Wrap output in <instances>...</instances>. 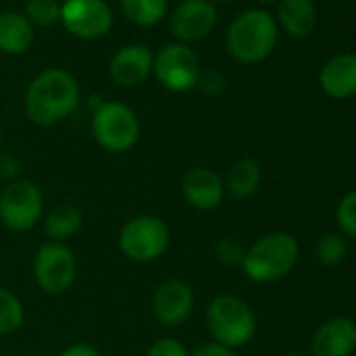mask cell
<instances>
[{
    "label": "cell",
    "instance_id": "836d02e7",
    "mask_svg": "<svg viewBox=\"0 0 356 356\" xmlns=\"http://www.w3.org/2000/svg\"><path fill=\"white\" fill-rule=\"evenodd\" d=\"M287 356H302V354H287Z\"/></svg>",
    "mask_w": 356,
    "mask_h": 356
},
{
    "label": "cell",
    "instance_id": "4dcf8cb0",
    "mask_svg": "<svg viewBox=\"0 0 356 356\" xmlns=\"http://www.w3.org/2000/svg\"><path fill=\"white\" fill-rule=\"evenodd\" d=\"M19 170V161L11 155H3L0 157V176H7V178H13Z\"/></svg>",
    "mask_w": 356,
    "mask_h": 356
},
{
    "label": "cell",
    "instance_id": "f1b7e54d",
    "mask_svg": "<svg viewBox=\"0 0 356 356\" xmlns=\"http://www.w3.org/2000/svg\"><path fill=\"white\" fill-rule=\"evenodd\" d=\"M193 356H237L231 348H225V346H220V343H206V346H202Z\"/></svg>",
    "mask_w": 356,
    "mask_h": 356
},
{
    "label": "cell",
    "instance_id": "4316f807",
    "mask_svg": "<svg viewBox=\"0 0 356 356\" xmlns=\"http://www.w3.org/2000/svg\"><path fill=\"white\" fill-rule=\"evenodd\" d=\"M147 356H189V352L185 350V346L176 339H157L149 350H147Z\"/></svg>",
    "mask_w": 356,
    "mask_h": 356
},
{
    "label": "cell",
    "instance_id": "603a6c76",
    "mask_svg": "<svg viewBox=\"0 0 356 356\" xmlns=\"http://www.w3.org/2000/svg\"><path fill=\"white\" fill-rule=\"evenodd\" d=\"M348 256V243L341 233H325L316 243V258L325 266H337Z\"/></svg>",
    "mask_w": 356,
    "mask_h": 356
},
{
    "label": "cell",
    "instance_id": "83f0119b",
    "mask_svg": "<svg viewBox=\"0 0 356 356\" xmlns=\"http://www.w3.org/2000/svg\"><path fill=\"white\" fill-rule=\"evenodd\" d=\"M197 84L202 86L204 92L216 95V92H220V90L225 88V78H222V74H218V72H204V74H200Z\"/></svg>",
    "mask_w": 356,
    "mask_h": 356
},
{
    "label": "cell",
    "instance_id": "f546056e",
    "mask_svg": "<svg viewBox=\"0 0 356 356\" xmlns=\"http://www.w3.org/2000/svg\"><path fill=\"white\" fill-rule=\"evenodd\" d=\"M61 356H101V352L88 343H74V346L65 348Z\"/></svg>",
    "mask_w": 356,
    "mask_h": 356
},
{
    "label": "cell",
    "instance_id": "9c48e42d",
    "mask_svg": "<svg viewBox=\"0 0 356 356\" xmlns=\"http://www.w3.org/2000/svg\"><path fill=\"white\" fill-rule=\"evenodd\" d=\"M34 277L40 289L51 296H59L67 291L76 279L74 252L57 241L44 243L34 260Z\"/></svg>",
    "mask_w": 356,
    "mask_h": 356
},
{
    "label": "cell",
    "instance_id": "d4e9b609",
    "mask_svg": "<svg viewBox=\"0 0 356 356\" xmlns=\"http://www.w3.org/2000/svg\"><path fill=\"white\" fill-rule=\"evenodd\" d=\"M335 218H337V227L341 235L356 239V191L341 197V202L337 204Z\"/></svg>",
    "mask_w": 356,
    "mask_h": 356
},
{
    "label": "cell",
    "instance_id": "e0dca14e",
    "mask_svg": "<svg viewBox=\"0 0 356 356\" xmlns=\"http://www.w3.org/2000/svg\"><path fill=\"white\" fill-rule=\"evenodd\" d=\"M279 24L293 38L310 36L316 26L312 0H279Z\"/></svg>",
    "mask_w": 356,
    "mask_h": 356
},
{
    "label": "cell",
    "instance_id": "7a4b0ae2",
    "mask_svg": "<svg viewBox=\"0 0 356 356\" xmlns=\"http://www.w3.org/2000/svg\"><path fill=\"white\" fill-rule=\"evenodd\" d=\"M277 44V22L270 13L250 9L241 13L227 32L229 53L245 65L264 61Z\"/></svg>",
    "mask_w": 356,
    "mask_h": 356
},
{
    "label": "cell",
    "instance_id": "30bf717a",
    "mask_svg": "<svg viewBox=\"0 0 356 356\" xmlns=\"http://www.w3.org/2000/svg\"><path fill=\"white\" fill-rule=\"evenodd\" d=\"M61 22L76 38L97 40L111 30L113 15L105 0H67L61 7Z\"/></svg>",
    "mask_w": 356,
    "mask_h": 356
},
{
    "label": "cell",
    "instance_id": "8992f818",
    "mask_svg": "<svg viewBox=\"0 0 356 356\" xmlns=\"http://www.w3.org/2000/svg\"><path fill=\"white\" fill-rule=\"evenodd\" d=\"M170 245V231L163 220L155 216L130 218L120 233V250L134 262H153L165 254Z\"/></svg>",
    "mask_w": 356,
    "mask_h": 356
},
{
    "label": "cell",
    "instance_id": "6da1fadb",
    "mask_svg": "<svg viewBox=\"0 0 356 356\" xmlns=\"http://www.w3.org/2000/svg\"><path fill=\"white\" fill-rule=\"evenodd\" d=\"M80 99L74 76L65 70H47L36 76L26 95L28 118L38 126H53L67 118Z\"/></svg>",
    "mask_w": 356,
    "mask_h": 356
},
{
    "label": "cell",
    "instance_id": "5bb4252c",
    "mask_svg": "<svg viewBox=\"0 0 356 356\" xmlns=\"http://www.w3.org/2000/svg\"><path fill=\"white\" fill-rule=\"evenodd\" d=\"M312 356H350L356 348V325L346 316L325 321L312 337Z\"/></svg>",
    "mask_w": 356,
    "mask_h": 356
},
{
    "label": "cell",
    "instance_id": "9a60e30c",
    "mask_svg": "<svg viewBox=\"0 0 356 356\" xmlns=\"http://www.w3.org/2000/svg\"><path fill=\"white\" fill-rule=\"evenodd\" d=\"M109 72H111L113 82L120 86L130 88V86L143 84L153 72V55L147 47H140V44L124 47L113 55Z\"/></svg>",
    "mask_w": 356,
    "mask_h": 356
},
{
    "label": "cell",
    "instance_id": "484cf974",
    "mask_svg": "<svg viewBox=\"0 0 356 356\" xmlns=\"http://www.w3.org/2000/svg\"><path fill=\"white\" fill-rule=\"evenodd\" d=\"M216 256H218V260H220L225 266H237V264H243L245 250H243V245H241L237 239L225 237V239H220V243L216 245Z\"/></svg>",
    "mask_w": 356,
    "mask_h": 356
},
{
    "label": "cell",
    "instance_id": "8fae6325",
    "mask_svg": "<svg viewBox=\"0 0 356 356\" xmlns=\"http://www.w3.org/2000/svg\"><path fill=\"white\" fill-rule=\"evenodd\" d=\"M218 13L210 0H185L170 17L172 34L183 42L206 38L216 26Z\"/></svg>",
    "mask_w": 356,
    "mask_h": 356
},
{
    "label": "cell",
    "instance_id": "ac0fdd59",
    "mask_svg": "<svg viewBox=\"0 0 356 356\" xmlns=\"http://www.w3.org/2000/svg\"><path fill=\"white\" fill-rule=\"evenodd\" d=\"M34 42L32 24L19 13H0V51L9 55L26 53Z\"/></svg>",
    "mask_w": 356,
    "mask_h": 356
},
{
    "label": "cell",
    "instance_id": "7402d4cb",
    "mask_svg": "<svg viewBox=\"0 0 356 356\" xmlns=\"http://www.w3.org/2000/svg\"><path fill=\"white\" fill-rule=\"evenodd\" d=\"M24 323V306L15 293L0 287V335L15 333Z\"/></svg>",
    "mask_w": 356,
    "mask_h": 356
},
{
    "label": "cell",
    "instance_id": "ba28073f",
    "mask_svg": "<svg viewBox=\"0 0 356 356\" xmlns=\"http://www.w3.org/2000/svg\"><path fill=\"white\" fill-rule=\"evenodd\" d=\"M153 72L161 86L174 92H183L197 86L200 61L187 44H165L153 57Z\"/></svg>",
    "mask_w": 356,
    "mask_h": 356
},
{
    "label": "cell",
    "instance_id": "ffe728a7",
    "mask_svg": "<svg viewBox=\"0 0 356 356\" xmlns=\"http://www.w3.org/2000/svg\"><path fill=\"white\" fill-rule=\"evenodd\" d=\"M82 227V212L80 208L72 206V204H63L59 208H55L44 222V233L51 241L63 243L65 239L74 237Z\"/></svg>",
    "mask_w": 356,
    "mask_h": 356
},
{
    "label": "cell",
    "instance_id": "52a82bcc",
    "mask_svg": "<svg viewBox=\"0 0 356 356\" xmlns=\"http://www.w3.org/2000/svg\"><path fill=\"white\" fill-rule=\"evenodd\" d=\"M44 208V197L32 181H11L0 193V220L11 231L32 229Z\"/></svg>",
    "mask_w": 356,
    "mask_h": 356
},
{
    "label": "cell",
    "instance_id": "d6a6232c",
    "mask_svg": "<svg viewBox=\"0 0 356 356\" xmlns=\"http://www.w3.org/2000/svg\"><path fill=\"white\" fill-rule=\"evenodd\" d=\"M0 147H3V132H0Z\"/></svg>",
    "mask_w": 356,
    "mask_h": 356
},
{
    "label": "cell",
    "instance_id": "d6986e66",
    "mask_svg": "<svg viewBox=\"0 0 356 356\" xmlns=\"http://www.w3.org/2000/svg\"><path fill=\"white\" fill-rule=\"evenodd\" d=\"M260 181H262V170H260L258 161L239 159L231 165V170L227 174L225 189L235 200H245L256 193V189L260 187Z\"/></svg>",
    "mask_w": 356,
    "mask_h": 356
},
{
    "label": "cell",
    "instance_id": "e575fe53",
    "mask_svg": "<svg viewBox=\"0 0 356 356\" xmlns=\"http://www.w3.org/2000/svg\"><path fill=\"white\" fill-rule=\"evenodd\" d=\"M222 3H229V0H222Z\"/></svg>",
    "mask_w": 356,
    "mask_h": 356
},
{
    "label": "cell",
    "instance_id": "3957f363",
    "mask_svg": "<svg viewBox=\"0 0 356 356\" xmlns=\"http://www.w3.org/2000/svg\"><path fill=\"white\" fill-rule=\"evenodd\" d=\"M300 258L296 237L277 231L258 239L243 258V273L256 283H273L287 277Z\"/></svg>",
    "mask_w": 356,
    "mask_h": 356
},
{
    "label": "cell",
    "instance_id": "5b68a950",
    "mask_svg": "<svg viewBox=\"0 0 356 356\" xmlns=\"http://www.w3.org/2000/svg\"><path fill=\"white\" fill-rule=\"evenodd\" d=\"M95 140L109 153H124L132 149L140 134L136 113L118 101L101 103L92 115Z\"/></svg>",
    "mask_w": 356,
    "mask_h": 356
},
{
    "label": "cell",
    "instance_id": "1f68e13d",
    "mask_svg": "<svg viewBox=\"0 0 356 356\" xmlns=\"http://www.w3.org/2000/svg\"><path fill=\"white\" fill-rule=\"evenodd\" d=\"M260 3H264V5H270V3H277V0H260Z\"/></svg>",
    "mask_w": 356,
    "mask_h": 356
},
{
    "label": "cell",
    "instance_id": "4fadbf2b",
    "mask_svg": "<svg viewBox=\"0 0 356 356\" xmlns=\"http://www.w3.org/2000/svg\"><path fill=\"white\" fill-rule=\"evenodd\" d=\"M183 197L195 210H214L225 197V181L210 168H191L183 176Z\"/></svg>",
    "mask_w": 356,
    "mask_h": 356
},
{
    "label": "cell",
    "instance_id": "7c38bea8",
    "mask_svg": "<svg viewBox=\"0 0 356 356\" xmlns=\"http://www.w3.org/2000/svg\"><path fill=\"white\" fill-rule=\"evenodd\" d=\"M193 304H195V298H193L191 287L181 279H170V281H163L153 293L151 308H153L155 318L161 325L176 327V325H183L191 316Z\"/></svg>",
    "mask_w": 356,
    "mask_h": 356
},
{
    "label": "cell",
    "instance_id": "cb8c5ba5",
    "mask_svg": "<svg viewBox=\"0 0 356 356\" xmlns=\"http://www.w3.org/2000/svg\"><path fill=\"white\" fill-rule=\"evenodd\" d=\"M28 22L40 28H51L61 19V7L57 0H28Z\"/></svg>",
    "mask_w": 356,
    "mask_h": 356
},
{
    "label": "cell",
    "instance_id": "277c9868",
    "mask_svg": "<svg viewBox=\"0 0 356 356\" xmlns=\"http://www.w3.org/2000/svg\"><path fill=\"white\" fill-rule=\"evenodd\" d=\"M206 318L216 343L231 350L245 346L256 333V316L252 308L241 298L231 293L214 298L208 306Z\"/></svg>",
    "mask_w": 356,
    "mask_h": 356
},
{
    "label": "cell",
    "instance_id": "44dd1931",
    "mask_svg": "<svg viewBox=\"0 0 356 356\" xmlns=\"http://www.w3.org/2000/svg\"><path fill=\"white\" fill-rule=\"evenodd\" d=\"M120 7L128 22L140 28H151L163 19L168 0H120Z\"/></svg>",
    "mask_w": 356,
    "mask_h": 356
},
{
    "label": "cell",
    "instance_id": "2e32d148",
    "mask_svg": "<svg viewBox=\"0 0 356 356\" xmlns=\"http://www.w3.org/2000/svg\"><path fill=\"white\" fill-rule=\"evenodd\" d=\"M321 88L331 99H350L356 95V53H341L329 59L321 70Z\"/></svg>",
    "mask_w": 356,
    "mask_h": 356
}]
</instances>
